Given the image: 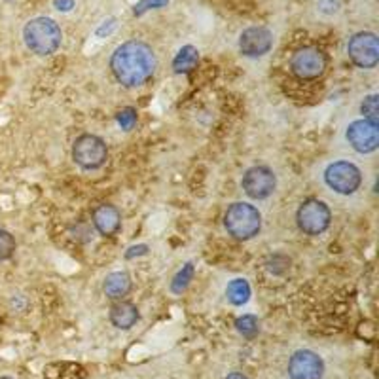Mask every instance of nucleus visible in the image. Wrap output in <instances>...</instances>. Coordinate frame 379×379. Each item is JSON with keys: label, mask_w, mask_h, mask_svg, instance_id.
Returning <instances> with one entry per match:
<instances>
[{"label": "nucleus", "mask_w": 379, "mask_h": 379, "mask_svg": "<svg viewBox=\"0 0 379 379\" xmlns=\"http://www.w3.org/2000/svg\"><path fill=\"white\" fill-rule=\"evenodd\" d=\"M16 250V239L10 231L0 230V262L8 260Z\"/></svg>", "instance_id": "obj_21"}, {"label": "nucleus", "mask_w": 379, "mask_h": 379, "mask_svg": "<svg viewBox=\"0 0 379 379\" xmlns=\"http://www.w3.org/2000/svg\"><path fill=\"white\" fill-rule=\"evenodd\" d=\"M103 288H105V294H107L110 300H122V298L129 294L131 277L125 272L110 273V275L105 279Z\"/></svg>", "instance_id": "obj_15"}, {"label": "nucleus", "mask_w": 379, "mask_h": 379, "mask_svg": "<svg viewBox=\"0 0 379 379\" xmlns=\"http://www.w3.org/2000/svg\"><path fill=\"white\" fill-rule=\"evenodd\" d=\"M197 61H199V54H197L196 47L184 46L177 54L175 61H173V69H175V72H178V74H180V72H190L196 69Z\"/></svg>", "instance_id": "obj_17"}, {"label": "nucleus", "mask_w": 379, "mask_h": 379, "mask_svg": "<svg viewBox=\"0 0 379 379\" xmlns=\"http://www.w3.org/2000/svg\"><path fill=\"white\" fill-rule=\"evenodd\" d=\"M136 320H139V309L131 302L119 300L110 308V322L119 330H129L136 325Z\"/></svg>", "instance_id": "obj_14"}, {"label": "nucleus", "mask_w": 379, "mask_h": 379, "mask_svg": "<svg viewBox=\"0 0 379 379\" xmlns=\"http://www.w3.org/2000/svg\"><path fill=\"white\" fill-rule=\"evenodd\" d=\"M93 224L101 235L112 237L114 233L119 230V224H122L118 209L108 205V203L99 205V207L93 211Z\"/></svg>", "instance_id": "obj_13"}, {"label": "nucleus", "mask_w": 379, "mask_h": 379, "mask_svg": "<svg viewBox=\"0 0 379 379\" xmlns=\"http://www.w3.org/2000/svg\"><path fill=\"white\" fill-rule=\"evenodd\" d=\"M345 136L356 152L370 154L379 146V125L368 119H356L347 127Z\"/></svg>", "instance_id": "obj_11"}, {"label": "nucleus", "mask_w": 379, "mask_h": 379, "mask_svg": "<svg viewBox=\"0 0 379 379\" xmlns=\"http://www.w3.org/2000/svg\"><path fill=\"white\" fill-rule=\"evenodd\" d=\"M273 46L272 30L266 27H249L239 36V49L245 57H262Z\"/></svg>", "instance_id": "obj_12"}, {"label": "nucleus", "mask_w": 379, "mask_h": 379, "mask_svg": "<svg viewBox=\"0 0 379 379\" xmlns=\"http://www.w3.org/2000/svg\"><path fill=\"white\" fill-rule=\"evenodd\" d=\"M349 59L361 69H373L379 61L378 36L373 33H358L349 40L347 46Z\"/></svg>", "instance_id": "obj_7"}, {"label": "nucleus", "mask_w": 379, "mask_h": 379, "mask_svg": "<svg viewBox=\"0 0 379 379\" xmlns=\"http://www.w3.org/2000/svg\"><path fill=\"white\" fill-rule=\"evenodd\" d=\"M325 180L334 192H338L342 196L355 194L362 182V175L358 167L349 163V161H336L328 165L325 171Z\"/></svg>", "instance_id": "obj_6"}, {"label": "nucleus", "mask_w": 379, "mask_h": 379, "mask_svg": "<svg viewBox=\"0 0 379 379\" xmlns=\"http://www.w3.org/2000/svg\"><path fill=\"white\" fill-rule=\"evenodd\" d=\"M25 44L36 55H52L61 46V29L54 19L35 18L25 25Z\"/></svg>", "instance_id": "obj_2"}, {"label": "nucleus", "mask_w": 379, "mask_h": 379, "mask_svg": "<svg viewBox=\"0 0 379 379\" xmlns=\"http://www.w3.org/2000/svg\"><path fill=\"white\" fill-rule=\"evenodd\" d=\"M108 150L101 136L82 135L78 136L72 146V160L76 161L82 169H99L107 161Z\"/></svg>", "instance_id": "obj_4"}, {"label": "nucleus", "mask_w": 379, "mask_h": 379, "mask_svg": "<svg viewBox=\"0 0 379 379\" xmlns=\"http://www.w3.org/2000/svg\"><path fill=\"white\" fill-rule=\"evenodd\" d=\"M292 72L302 80H315L319 78L326 69V59L322 52L315 47H303L292 55L291 61Z\"/></svg>", "instance_id": "obj_10"}, {"label": "nucleus", "mask_w": 379, "mask_h": 379, "mask_svg": "<svg viewBox=\"0 0 379 379\" xmlns=\"http://www.w3.org/2000/svg\"><path fill=\"white\" fill-rule=\"evenodd\" d=\"M275 175H273L272 169L267 167H250L249 171L243 175V180H241V186H243L245 194L252 199H266L273 194L275 190Z\"/></svg>", "instance_id": "obj_8"}, {"label": "nucleus", "mask_w": 379, "mask_h": 379, "mask_svg": "<svg viewBox=\"0 0 379 379\" xmlns=\"http://www.w3.org/2000/svg\"><path fill=\"white\" fill-rule=\"evenodd\" d=\"M226 379H249V378H247L245 373L235 372V373H230V375H228V378H226Z\"/></svg>", "instance_id": "obj_24"}, {"label": "nucleus", "mask_w": 379, "mask_h": 379, "mask_svg": "<svg viewBox=\"0 0 379 379\" xmlns=\"http://www.w3.org/2000/svg\"><path fill=\"white\" fill-rule=\"evenodd\" d=\"M235 328L243 338L252 339L258 334V330H260V325H258V319H256L255 315H243V317H239L235 320Z\"/></svg>", "instance_id": "obj_18"}, {"label": "nucleus", "mask_w": 379, "mask_h": 379, "mask_svg": "<svg viewBox=\"0 0 379 379\" xmlns=\"http://www.w3.org/2000/svg\"><path fill=\"white\" fill-rule=\"evenodd\" d=\"M131 252H127V258H133L135 255H144L146 252V247L144 245H141V247H133V249H129Z\"/></svg>", "instance_id": "obj_23"}, {"label": "nucleus", "mask_w": 379, "mask_h": 379, "mask_svg": "<svg viewBox=\"0 0 379 379\" xmlns=\"http://www.w3.org/2000/svg\"><path fill=\"white\" fill-rule=\"evenodd\" d=\"M110 69L119 83H124L125 88H135L154 74L156 55L144 42H125L112 54Z\"/></svg>", "instance_id": "obj_1"}, {"label": "nucleus", "mask_w": 379, "mask_h": 379, "mask_svg": "<svg viewBox=\"0 0 379 379\" xmlns=\"http://www.w3.org/2000/svg\"><path fill=\"white\" fill-rule=\"evenodd\" d=\"M0 379H12V378H0Z\"/></svg>", "instance_id": "obj_25"}, {"label": "nucleus", "mask_w": 379, "mask_h": 379, "mask_svg": "<svg viewBox=\"0 0 379 379\" xmlns=\"http://www.w3.org/2000/svg\"><path fill=\"white\" fill-rule=\"evenodd\" d=\"M298 226L308 235H320L330 226L332 214L330 209L320 199H308L302 203L296 214Z\"/></svg>", "instance_id": "obj_5"}, {"label": "nucleus", "mask_w": 379, "mask_h": 379, "mask_svg": "<svg viewBox=\"0 0 379 379\" xmlns=\"http://www.w3.org/2000/svg\"><path fill=\"white\" fill-rule=\"evenodd\" d=\"M192 279H194V264H186L171 281V291L175 292V294H182V292L188 288Z\"/></svg>", "instance_id": "obj_19"}, {"label": "nucleus", "mask_w": 379, "mask_h": 379, "mask_svg": "<svg viewBox=\"0 0 379 379\" xmlns=\"http://www.w3.org/2000/svg\"><path fill=\"white\" fill-rule=\"evenodd\" d=\"M361 112L364 114V119H368V122H373V124H378V119H379V95H375V93L368 95L366 99L362 101Z\"/></svg>", "instance_id": "obj_20"}, {"label": "nucleus", "mask_w": 379, "mask_h": 379, "mask_svg": "<svg viewBox=\"0 0 379 379\" xmlns=\"http://www.w3.org/2000/svg\"><path fill=\"white\" fill-rule=\"evenodd\" d=\"M118 124L122 125V129H125V131L133 129L136 124V110L135 108H124V110L118 114Z\"/></svg>", "instance_id": "obj_22"}, {"label": "nucleus", "mask_w": 379, "mask_h": 379, "mask_svg": "<svg viewBox=\"0 0 379 379\" xmlns=\"http://www.w3.org/2000/svg\"><path fill=\"white\" fill-rule=\"evenodd\" d=\"M226 296L233 305H245L250 300V284L245 279H233L226 288Z\"/></svg>", "instance_id": "obj_16"}, {"label": "nucleus", "mask_w": 379, "mask_h": 379, "mask_svg": "<svg viewBox=\"0 0 379 379\" xmlns=\"http://www.w3.org/2000/svg\"><path fill=\"white\" fill-rule=\"evenodd\" d=\"M291 379H320L325 375V362L317 353L309 349H300L288 361Z\"/></svg>", "instance_id": "obj_9"}, {"label": "nucleus", "mask_w": 379, "mask_h": 379, "mask_svg": "<svg viewBox=\"0 0 379 379\" xmlns=\"http://www.w3.org/2000/svg\"><path fill=\"white\" fill-rule=\"evenodd\" d=\"M224 226L230 235H233L239 241H247L258 235L262 228V214L258 209L249 203H233L228 207L224 216Z\"/></svg>", "instance_id": "obj_3"}]
</instances>
